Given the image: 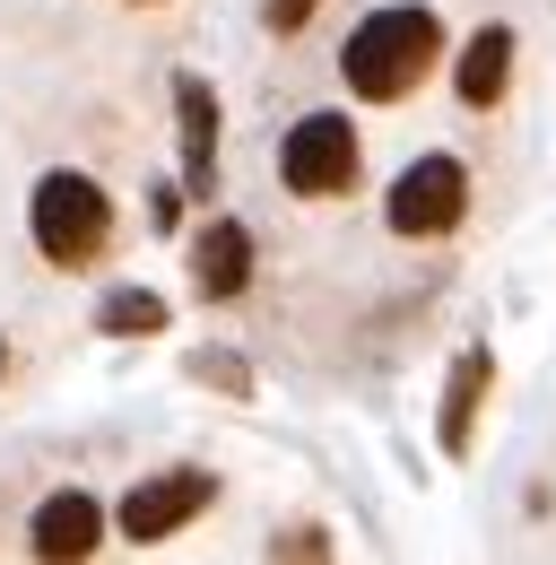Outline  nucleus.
I'll use <instances>...</instances> for the list:
<instances>
[{"mask_svg": "<svg viewBox=\"0 0 556 565\" xmlns=\"http://www.w3.org/2000/svg\"><path fill=\"white\" fill-rule=\"evenodd\" d=\"M487 383H495V356L487 349H461L452 356V383H443V418H435V444L461 461L479 444V409H487Z\"/></svg>", "mask_w": 556, "mask_h": 565, "instance_id": "nucleus-9", "label": "nucleus"}, {"mask_svg": "<svg viewBox=\"0 0 556 565\" xmlns=\"http://www.w3.org/2000/svg\"><path fill=\"white\" fill-rule=\"evenodd\" d=\"M26 548H35V557H53V565L96 557V548H105V504H96L87 488H53L44 504H35V531H26Z\"/></svg>", "mask_w": 556, "mask_h": 565, "instance_id": "nucleus-6", "label": "nucleus"}, {"mask_svg": "<svg viewBox=\"0 0 556 565\" xmlns=\"http://www.w3.org/2000/svg\"><path fill=\"white\" fill-rule=\"evenodd\" d=\"M504 87H513V26H479V35L461 44V62H452V96H461L470 114H495Z\"/></svg>", "mask_w": 556, "mask_h": 565, "instance_id": "nucleus-10", "label": "nucleus"}, {"mask_svg": "<svg viewBox=\"0 0 556 565\" xmlns=\"http://www.w3.org/2000/svg\"><path fill=\"white\" fill-rule=\"evenodd\" d=\"M139 9H157V0H139Z\"/></svg>", "mask_w": 556, "mask_h": 565, "instance_id": "nucleus-16", "label": "nucleus"}, {"mask_svg": "<svg viewBox=\"0 0 556 565\" xmlns=\"http://www.w3.org/2000/svg\"><path fill=\"white\" fill-rule=\"evenodd\" d=\"M174 114H183V192H217V87L201 71H183Z\"/></svg>", "mask_w": 556, "mask_h": 565, "instance_id": "nucleus-8", "label": "nucleus"}, {"mask_svg": "<svg viewBox=\"0 0 556 565\" xmlns=\"http://www.w3.org/2000/svg\"><path fill=\"white\" fill-rule=\"evenodd\" d=\"M26 226H35V253H44L53 270H87V262L105 253V235H114V201H105L96 174L53 166V174L35 183V201H26Z\"/></svg>", "mask_w": 556, "mask_h": 565, "instance_id": "nucleus-2", "label": "nucleus"}, {"mask_svg": "<svg viewBox=\"0 0 556 565\" xmlns=\"http://www.w3.org/2000/svg\"><path fill=\"white\" fill-rule=\"evenodd\" d=\"M278 183H287L296 201H340V192H356V122H348V114H304V122H287V140H278Z\"/></svg>", "mask_w": 556, "mask_h": 565, "instance_id": "nucleus-4", "label": "nucleus"}, {"mask_svg": "<svg viewBox=\"0 0 556 565\" xmlns=\"http://www.w3.org/2000/svg\"><path fill=\"white\" fill-rule=\"evenodd\" d=\"M435 62H443V26H435L426 0H383V9H365V18L348 26V44H340V78H348V96H365V105L417 96V87L435 78Z\"/></svg>", "mask_w": 556, "mask_h": 565, "instance_id": "nucleus-1", "label": "nucleus"}, {"mask_svg": "<svg viewBox=\"0 0 556 565\" xmlns=\"http://www.w3.org/2000/svg\"><path fill=\"white\" fill-rule=\"evenodd\" d=\"M313 9H322V0H261V26H270V35H296Z\"/></svg>", "mask_w": 556, "mask_h": 565, "instance_id": "nucleus-13", "label": "nucleus"}, {"mask_svg": "<svg viewBox=\"0 0 556 565\" xmlns=\"http://www.w3.org/2000/svg\"><path fill=\"white\" fill-rule=\"evenodd\" d=\"M192 287H201L209 305H235L253 287V226L244 217H209L201 235H192Z\"/></svg>", "mask_w": 556, "mask_h": 565, "instance_id": "nucleus-7", "label": "nucleus"}, {"mask_svg": "<svg viewBox=\"0 0 556 565\" xmlns=\"http://www.w3.org/2000/svg\"><path fill=\"white\" fill-rule=\"evenodd\" d=\"M470 217V166L461 157H417V166H400V183L383 192V226L392 235H409V244H435V235H452Z\"/></svg>", "mask_w": 556, "mask_h": 565, "instance_id": "nucleus-3", "label": "nucleus"}, {"mask_svg": "<svg viewBox=\"0 0 556 565\" xmlns=\"http://www.w3.org/2000/svg\"><path fill=\"white\" fill-rule=\"evenodd\" d=\"M96 331H114V340H157V331H174V313H165L157 287H114V296L96 305Z\"/></svg>", "mask_w": 556, "mask_h": 565, "instance_id": "nucleus-11", "label": "nucleus"}, {"mask_svg": "<svg viewBox=\"0 0 556 565\" xmlns=\"http://www.w3.org/2000/svg\"><path fill=\"white\" fill-rule=\"evenodd\" d=\"M270 557H331V540L322 531H287V540H270Z\"/></svg>", "mask_w": 556, "mask_h": 565, "instance_id": "nucleus-14", "label": "nucleus"}, {"mask_svg": "<svg viewBox=\"0 0 556 565\" xmlns=\"http://www.w3.org/2000/svg\"><path fill=\"white\" fill-rule=\"evenodd\" d=\"M209 504H217V479H209V470H157V479H139V488L114 504V531H122L131 548H165L183 522H201Z\"/></svg>", "mask_w": 556, "mask_h": 565, "instance_id": "nucleus-5", "label": "nucleus"}, {"mask_svg": "<svg viewBox=\"0 0 556 565\" xmlns=\"http://www.w3.org/2000/svg\"><path fill=\"white\" fill-rule=\"evenodd\" d=\"M0 365H9V349H0Z\"/></svg>", "mask_w": 556, "mask_h": 565, "instance_id": "nucleus-17", "label": "nucleus"}, {"mask_svg": "<svg viewBox=\"0 0 556 565\" xmlns=\"http://www.w3.org/2000/svg\"><path fill=\"white\" fill-rule=\"evenodd\" d=\"M157 226H183V183H157V201H148Z\"/></svg>", "mask_w": 556, "mask_h": 565, "instance_id": "nucleus-15", "label": "nucleus"}, {"mask_svg": "<svg viewBox=\"0 0 556 565\" xmlns=\"http://www.w3.org/2000/svg\"><path fill=\"white\" fill-rule=\"evenodd\" d=\"M192 374H201V383H217V392H235V401L253 392V374H244V356H226V349H201V356H192Z\"/></svg>", "mask_w": 556, "mask_h": 565, "instance_id": "nucleus-12", "label": "nucleus"}]
</instances>
